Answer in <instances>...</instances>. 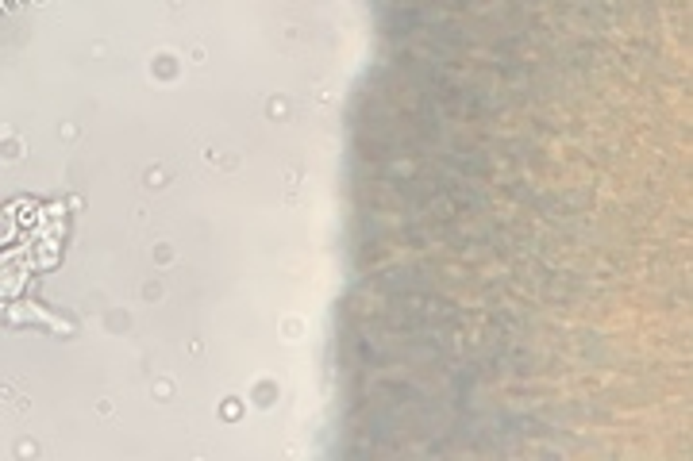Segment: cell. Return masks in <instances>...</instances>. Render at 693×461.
<instances>
[{
    "label": "cell",
    "mask_w": 693,
    "mask_h": 461,
    "mask_svg": "<svg viewBox=\"0 0 693 461\" xmlns=\"http://www.w3.org/2000/svg\"><path fill=\"white\" fill-rule=\"evenodd\" d=\"M15 4H23V0H15Z\"/></svg>",
    "instance_id": "6da1fadb"
}]
</instances>
